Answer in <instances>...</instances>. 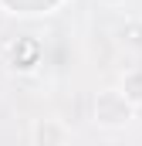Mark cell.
<instances>
[{"mask_svg": "<svg viewBox=\"0 0 142 146\" xmlns=\"http://www.w3.org/2000/svg\"><path fill=\"white\" fill-rule=\"evenodd\" d=\"M129 115H132V106L125 102V95L122 92H102L98 99H95V119L102 122V126H125L129 122Z\"/></svg>", "mask_w": 142, "mask_h": 146, "instance_id": "obj_1", "label": "cell"}, {"mask_svg": "<svg viewBox=\"0 0 142 146\" xmlns=\"http://www.w3.org/2000/svg\"><path fill=\"white\" fill-rule=\"evenodd\" d=\"M108 3H115V0H108Z\"/></svg>", "mask_w": 142, "mask_h": 146, "instance_id": "obj_2", "label": "cell"}]
</instances>
